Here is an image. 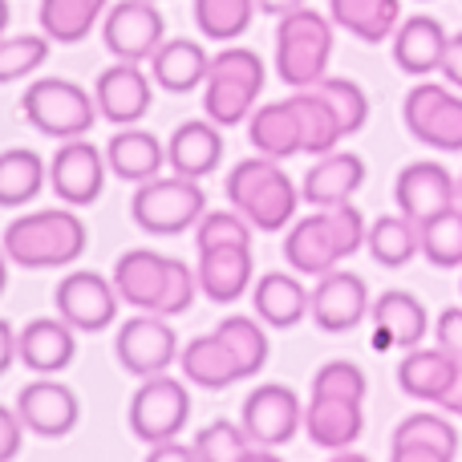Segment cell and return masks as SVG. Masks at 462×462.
<instances>
[{
	"mask_svg": "<svg viewBox=\"0 0 462 462\" xmlns=\"http://www.w3.org/2000/svg\"><path fill=\"white\" fill-rule=\"evenodd\" d=\"M5 29H8V0H0V37H5Z\"/></svg>",
	"mask_w": 462,
	"mask_h": 462,
	"instance_id": "cell-54",
	"label": "cell"
},
{
	"mask_svg": "<svg viewBox=\"0 0 462 462\" xmlns=\"http://www.w3.org/2000/svg\"><path fill=\"white\" fill-rule=\"evenodd\" d=\"M458 365L462 361L455 353L442 349V345H434V349H406V357H402V365H398V385L410 398L439 406L442 393H447L450 382L458 377Z\"/></svg>",
	"mask_w": 462,
	"mask_h": 462,
	"instance_id": "cell-30",
	"label": "cell"
},
{
	"mask_svg": "<svg viewBox=\"0 0 462 462\" xmlns=\"http://www.w3.org/2000/svg\"><path fill=\"white\" fill-rule=\"evenodd\" d=\"M219 159H224V138H219V126L211 118L183 122L167 143V162L175 167V175L208 179L219 167Z\"/></svg>",
	"mask_w": 462,
	"mask_h": 462,
	"instance_id": "cell-28",
	"label": "cell"
},
{
	"mask_svg": "<svg viewBox=\"0 0 462 462\" xmlns=\"http://www.w3.org/2000/svg\"><path fill=\"white\" fill-rule=\"evenodd\" d=\"M328 16L365 45H382L402 24V0H328Z\"/></svg>",
	"mask_w": 462,
	"mask_h": 462,
	"instance_id": "cell-33",
	"label": "cell"
},
{
	"mask_svg": "<svg viewBox=\"0 0 462 462\" xmlns=\"http://www.w3.org/2000/svg\"><path fill=\"white\" fill-rule=\"evenodd\" d=\"M309 300H312V292L292 276V272H268V276H260L252 288L255 312H260V320L272 328L300 325V320L309 317Z\"/></svg>",
	"mask_w": 462,
	"mask_h": 462,
	"instance_id": "cell-31",
	"label": "cell"
},
{
	"mask_svg": "<svg viewBox=\"0 0 462 462\" xmlns=\"http://www.w3.org/2000/svg\"><path fill=\"white\" fill-rule=\"evenodd\" d=\"M53 41L45 32H21V37H0V86L29 78L32 69H41L49 57Z\"/></svg>",
	"mask_w": 462,
	"mask_h": 462,
	"instance_id": "cell-42",
	"label": "cell"
},
{
	"mask_svg": "<svg viewBox=\"0 0 462 462\" xmlns=\"http://www.w3.org/2000/svg\"><path fill=\"white\" fill-rule=\"evenodd\" d=\"M333 61V16L317 8H292L276 24V73L284 86L309 89L328 73Z\"/></svg>",
	"mask_w": 462,
	"mask_h": 462,
	"instance_id": "cell-4",
	"label": "cell"
},
{
	"mask_svg": "<svg viewBox=\"0 0 462 462\" xmlns=\"http://www.w3.org/2000/svg\"><path fill=\"white\" fill-rule=\"evenodd\" d=\"M106 162L122 183H151L167 162V146L138 126H118V134L106 143Z\"/></svg>",
	"mask_w": 462,
	"mask_h": 462,
	"instance_id": "cell-27",
	"label": "cell"
},
{
	"mask_svg": "<svg viewBox=\"0 0 462 462\" xmlns=\"http://www.w3.org/2000/svg\"><path fill=\"white\" fill-rule=\"evenodd\" d=\"M110 0H41V32L57 45H78L106 16Z\"/></svg>",
	"mask_w": 462,
	"mask_h": 462,
	"instance_id": "cell-35",
	"label": "cell"
},
{
	"mask_svg": "<svg viewBox=\"0 0 462 462\" xmlns=\"http://www.w3.org/2000/svg\"><path fill=\"white\" fill-rule=\"evenodd\" d=\"M21 110L41 134L57 138V143L86 138L94 130V122L102 118L97 97L89 89H81L78 81H65V78H41L32 86H24Z\"/></svg>",
	"mask_w": 462,
	"mask_h": 462,
	"instance_id": "cell-5",
	"label": "cell"
},
{
	"mask_svg": "<svg viewBox=\"0 0 462 462\" xmlns=\"http://www.w3.org/2000/svg\"><path fill=\"white\" fill-rule=\"evenodd\" d=\"M179 365H183L187 382L203 385V390H227V385H236L244 377L236 349L219 333H203L195 341H187V349L179 353Z\"/></svg>",
	"mask_w": 462,
	"mask_h": 462,
	"instance_id": "cell-29",
	"label": "cell"
},
{
	"mask_svg": "<svg viewBox=\"0 0 462 462\" xmlns=\"http://www.w3.org/2000/svg\"><path fill=\"white\" fill-rule=\"evenodd\" d=\"M227 199L255 231H284L296 216L300 191H296V183L284 175L280 159L255 154V159H244L231 167Z\"/></svg>",
	"mask_w": 462,
	"mask_h": 462,
	"instance_id": "cell-3",
	"label": "cell"
},
{
	"mask_svg": "<svg viewBox=\"0 0 462 462\" xmlns=\"http://www.w3.org/2000/svg\"><path fill=\"white\" fill-rule=\"evenodd\" d=\"M16 349H21L24 369H32L37 377H53L69 369L78 341H73V325L65 317H37L21 328Z\"/></svg>",
	"mask_w": 462,
	"mask_h": 462,
	"instance_id": "cell-25",
	"label": "cell"
},
{
	"mask_svg": "<svg viewBox=\"0 0 462 462\" xmlns=\"http://www.w3.org/2000/svg\"><path fill=\"white\" fill-rule=\"evenodd\" d=\"M195 455L199 462H255V458H272V450H260L247 439L244 422H211L195 434Z\"/></svg>",
	"mask_w": 462,
	"mask_h": 462,
	"instance_id": "cell-39",
	"label": "cell"
},
{
	"mask_svg": "<svg viewBox=\"0 0 462 462\" xmlns=\"http://www.w3.org/2000/svg\"><path fill=\"white\" fill-rule=\"evenodd\" d=\"M5 284H8V252L0 244V292H5Z\"/></svg>",
	"mask_w": 462,
	"mask_h": 462,
	"instance_id": "cell-53",
	"label": "cell"
},
{
	"mask_svg": "<svg viewBox=\"0 0 462 462\" xmlns=\"http://www.w3.org/2000/svg\"><path fill=\"white\" fill-rule=\"evenodd\" d=\"M365 216L353 203L341 208H317V216H304L288 227L284 236V260L300 276H325V272L341 268L353 252L365 247Z\"/></svg>",
	"mask_w": 462,
	"mask_h": 462,
	"instance_id": "cell-1",
	"label": "cell"
},
{
	"mask_svg": "<svg viewBox=\"0 0 462 462\" xmlns=\"http://www.w3.org/2000/svg\"><path fill=\"white\" fill-rule=\"evenodd\" d=\"M21 447H24V422H21V414L0 406V462L16 458V455H21Z\"/></svg>",
	"mask_w": 462,
	"mask_h": 462,
	"instance_id": "cell-47",
	"label": "cell"
},
{
	"mask_svg": "<svg viewBox=\"0 0 462 462\" xmlns=\"http://www.w3.org/2000/svg\"><path fill=\"white\" fill-rule=\"evenodd\" d=\"M146 458L151 462H195V442L187 447V442H175V439H162V442H151V450H146Z\"/></svg>",
	"mask_w": 462,
	"mask_h": 462,
	"instance_id": "cell-48",
	"label": "cell"
},
{
	"mask_svg": "<svg viewBox=\"0 0 462 462\" xmlns=\"http://www.w3.org/2000/svg\"><path fill=\"white\" fill-rule=\"evenodd\" d=\"M422 255L434 268H462V203L422 219Z\"/></svg>",
	"mask_w": 462,
	"mask_h": 462,
	"instance_id": "cell-40",
	"label": "cell"
},
{
	"mask_svg": "<svg viewBox=\"0 0 462 462\" xmlns=\"http://www.w3.org/2000/svg\"><path fill=\"white\" fill-rule=\"evenodd\" d=\"M365 247L382 268H406L422 252V231L410 216H382L369 224Z\"/></svg>",
	"mask_w": 462,
	"mask_h": 462,
	"instance_id": "cell-38",
	"label": "cell"
},
{
	"mask_svg": "<svg viewBox=\"0 0 462 462\" xmlns=\"http://www.w3.org/2000/svg\"><path fill=\"white\" fill-rule=\"evenodd\" d=\"M16 414H21L24 430H32L37 439H65L78 426L81 406H78V393L65 382L37 377V382H29L16 393Z\"/></svg>",
	"mask_w": 462,
	"mask_h": 462,
	"instance_id": "cell-16",
	"label": "cell"
},
{
	"mask_svg": "<svg viewBox=\"0 0 462 462\" xmlns=\"http://www.w3.org/2000/svg\"><path fill=\"white\" fill-rule=\"evenodd\" d=\"M255 5L268 16H284V13H292V8H304V0H255Z\"/></svg>",
	"mask_w": 462,
	"mask_h": 462,
	"instance_id": "cell-52",
	"label": "cell"
},
{
	"mask_svg": "<svg viewBox=\"0 0 462 462\" xmlns=\"http://www.w3.org/2000/svg\"><path fill=\"white\" fill-rule=\"evenodd\" d=\"M288 102H292L296 118H300V138H304V154H328L337 151V143L345 138L341 130V118L333 114V106L325 102V97L317 94V89H292L288 94Z\"/></svg>",
	"mask_w": 462,
	"mask_h": 462,
	"instance_id": "cell-36",
	"label": "cell"
},
{
	"mask_svg": "<svg viewBox=\"0 0 462 462\" xmlns=\"http://www.w3.org/2000/svg\"><path fill=\"white\" fill-rule=\"evenodd\" d=\"M130 216L151 236H183L208 216V191L199 179L171 175V179H151L138 183L134 199H130Z\"/></svg>",
	"mask_w": 462,
	"mask_h": 462,
	"instance_id": "cell-7",
	"label": "cell"
},
{
	"mask_svg": "<svg viewBox=\"0 0 462 462\" xmlns=\"http://www.w3.org/2000/svg\"><path fill=\"white\" fill-rule=\"evenodd\" d=\"M191 418V393L179 377L154 374L143 377L138 393L130 398V430L138 442H162V439H179V430Z\"/></svg>",
	"mask_w": 462,
	"mask_h": 462,
	"instance_id": "cell-9",
	"label": "cell"
},
{
	"mask_svg": "<svg viewBox=\"0 0 462 462\" xmlns=\"http://www.w3.org/2000/svg\"><path fill=\"white\" fill-rule=\"evenodd\" d=\"M434 341L462 361V304L439 312V320H434Z\"/></svg>",
	"mask_w": 462,
	"mask_h": 462,
	"instance_id": "cell-46",
	"label": "cell"
},
{
	"mask_svg": "<svg viewBox=\"0 0 462 462\" xmlns=\"http://www.w3.org/2000/svg\"><path fill=\"white\" fill-rule=\"evenodd\" d=\"M114 353H118V361H122L126 374L154 377V374H167L183 349H179V333L171 328L167 317H159V312H143V317H130L126 325L118 328Z\"/></svg>",
	"mask_w": 462,
	"mask_h": 462,
	"instance_id": "cell-11",
	"label": "cell"
},
{
	"mask_svg": "<svg viewBox=\"0 0 462 462\" xmlns=\"http://www.w3.org/2000/svg\"><path fill=\"white\" fill-rule=\"evenodd\" d=\"M208 69H211V57L203 53V45H195L187 37L162 41L151 57L154 86H162L167 94H191L195 86L208 81Z\"/></svg>",
	"mask_w": 462,
	"mask_h": 462,
	"instance_id": "cell-32",
	"label": "cell"
},
{
	"mask_svg": "<svg viewBox=\"0 0 462 462\" xmlns=\"http://www.w3.org/2000/svg\"><path fill=\"white\" fill-rule=\"evenodd\" d=\"M393 199H398V211L410 216L414 224L439 216V211L455 208L458 203V179L450 175L442 162H410L402 167L398 183H393Z\"/></svg>",
	"mask_w": 462,
	"mask_h": 462,
	"instance_id": "cell-18",
	"label": "cell"
},
{
	"mask_svg": "<svg viewBox=\"0 0 462 462\" xmlns=\"http://www.w3.org/2000/svg\"><path fill=\"white\" fill-rule=\"evenodd\" d=\"M16 337H21V333H16V328L8 325L5 317H0V377L13 369L16 357H21V349H16Z\"/></svg>",
	"mask_w": 462,
	"mask_h": 462,
	"instance_id": "cell-50",
	"label": "cell"
},
{
	"mask_svg": "<svg viewBox=\"0 0 462 462\" xmlns=\"http://www.w3.org/2000/svg\"><path fill=\"white\" fill-rule=\"evenodd\" d=\"M458 203H462V179H458Z\"/></svg>",
	"mask_w": 462,
	"mask_h": 462,
	"instance_id": "cell-55",
	"label": "cell"
},
{
	"mask_svg": "<svg viewBox=\"0 0 462 462\" xmlns=\"http://www.w3.org/2000/svg\"><path fill=\"white\" fill-rule=\"evenodd\" d=\"M102 41L118 61H151L167 41V21L154 0H118L102 16Z\"/></svg>",
	"mask_w": 462,
	"mask_h": 462,
	"instance_id": "cell-10",
	"label": "cell"
},
{
	"mask_svg": "<svg viewBox=\"0 0 462 462\" xmlns=\"http://www.w3.org/2000/svg\"><path fill=\"white\" fill-rule=\"evenodd\" d=\"M374 317V349H418L430 333V317H426V304L418 300L414 292H402V288H390L374 300L369 309Z\"/></svg>",
	"mask_w": 462,
	"mask_h": 462,
	"instance_id": "cell-20",
	"label": "cell"
},
{
	"mask_svg": "<svg viewBox=\"0 0 462 462\" xmlns=\"http://www.w3.org/2000/svg\"><path fill=\"white\" fill-rule=\"evenodd\" d=\"M402 118H406V130L430 151H447L458 154L462 151V94L447 86H434V81H422L406 94L402 102Z\"/></svg>",
	"mask_w": 462,
	"mask_h": 462,
	"instance_id": "cell-8",
	"label": "cell"
},
{
	"mask_svg": "<svg viewBox=\"0 0 462 462\" xmlns=\"http://www.w3.org/2000/svg\"><path fill=\"white\" fill-rule=\"evenodd\" d=\"M442 78H447V86L462 89V32H450V41H447V57H442Z\"/></svg>",
	"mask_w": 462,
	"mask_h": 462,
	"instance_id": "cell-49",
	"label": "cell"
},
{
	"mask_svg": "<svg viewBox=\"0 0 462 462\" xmlns=\"http://www.w3.org/2000/svg\"><path fill=\"white\" fill-rule=\"evenodd\" d=\"M5 252L21 268H65L73 263L89 244V231L81 224V216H73L69 208H49L21 216L5 227Z\"/></svg>",
	"mask_w": 462,
	"mask_h": 462,
	"instance_id": "cell-2",
	"label": "cell"
},
{
	"mask_svg": "<svg viewBox=\"0 0 462 462\" xmlns=\"http://www.w3.org/2000/svg\"><path fill=\"white\" fill-rule=\"evenodd\" d=\"M94 97L106 122H114V126H138L154 102V89H151V78L138 69V61H118L97 73Z\"/></svg>",
	"mask_w": 462,
	"mask_h": 462,
	"instance_id": "cell-19",
	"label": "cell"
},
{
	"mask_svg": "<svg viewBox=\"0 0 462 462\" xmlns=\"http://www.w3.org/2000/svg\"><path fill=\"white\" fill-rule=\"evenodd\" d=\"M312 393H337V398H357L365 402L369 382H365V369L357 361H325L312 377Z\"/></svg>",
	"mask_w": 462,
	"mask_h": 462,
	"instance_id": "cell-45",
	"label": "cell"
},
{
	"mask_svg": "<svg viewBox=\"0 0 462 462\" xmlns=\"http://www.w3.org/2000/svg\"><path fill=\"white\" fill-rule=\"evenodd\" d=\"M106 154L97 151L86 138H65L61 151L49 162V187L57 191V199L69 203V208H89V203L102 195L106 187Z\"/></svg>",
	"mask_w": 462,
	"mask_h": 462,
	"instance_id": "cell-14",
	"label": "cell"
},
{
	"mask_svg": "<svg viewBox=\"0 0 462 462\" xmlns=\"http://www.w3.org/2000/svg\"><path fill=\"white\" fill-rule=\"evenodd\" d=\"M393 462H450L458 458V430L447 414H410L390 439Z\"/></svg>",
	"mask_w": 462,
	"mask_h": 462,
	"instance_id": "cell-21",
	"label": "cell"
},
{
	"mask_svg": "<svg viewBox=\"0 0 462 462\" xmlns=\"http://www.w3.org/2000/svg\"><path fill=\"white\" fill-rule=\"evenodd\" d=\"M247 138L260 154L268 159H292V154H304V138H300V118H296L292 102H268L252 114V126H247Z\"/></svg>",
	"mask_w": 462,
	"mask_h": 462,
	"instance_id": "cell-34",
	"label": "cell"
},
{
	"mask_svg": "<svg viewBox=\"0 0 462 462\" xmlns=\"http://www.w3.org/2000/svg\"><path fill=\"white\" fill-rule=\"evenodd\" d=\"M447 41L450 32L442 29L439 16H410L398 24L393 32V65L410 78H426V73L442 69V57H447Z\"/></svg>",
	"mask_w": 462,
	"mask_h": 462,
	"instance_id": "cell-26",
	"label": "cell"
},
{
	"mask_svg": "<svg viewBox=\"0 0 462 462\" xmlns=\"http://www.w3.org/2000/svg\"><path fill=\"white\" fill-rule=\"evenodd\" d=\"M320 97H325L328 106H333V114L341 118V130H345V138L349 134H357L361 126H365V118H369V97H365V89L357 86V81H349V78H320L317 86Z\"/></svg>",
	"mask_w": 462,
	"mask_h": 462,
	"instance_id": "cell-44",
	"label": "cell"
},
{
	"mask_svg": "<svg viewBox=\"0 0 462 462\" xmlns=\"http://www.w3.org/2000/svg\"><path fill=\"white\" fill-rule=\"evenodd\" d=\"M365 187V159L353 151H328L309 167L300 183V199L312 208H341Z\"/></svg>",
	"mask_w": 462,
	"mask_h": 462,
	"instance_id": "cell-22",
	"label": "cell"
},
{
	"mask_svg": "<svg viewBox=\"0 0 462 462\" xmlns=\"http://www.w3.org/2000/svg\"><path fill=\"white\" fill-rule=\"evenodd\" d=\"M118 288L114 280L97 276V272H69L65 280H57V317H65L78 333H102L118 320Z\"/></svg>",
	"mask_w": 462,
	"mask_h": 462,
	"instance_id": "cell-13",
	"label": "cell"
},
{
	"mask_svg": "<svg viewBox=\"0 0 462 462\" xmlns=\"http://www.w3.org/2000/svg\"><path fill=\"white\" fill-rule=\"evenodd\" d=\"M45 162L29 146H8L0 151V208H24L45 187Z\"/></svg>",
	"mask_w": 462,
	"mask_h": 462,
	"instance_id": "cell-37",
	"label": "cell"
},
{
	"mask_svg": "<svg viewBox=\"0 0 462 462\" xmlns=\"http://www.w3.org/2000/svg\"><path fill=\"white\" fill-rule=\"evenodd\" d=\"M439 410H447V414H455V418H462V365H458V377H455V382H450V390H447V393H442Z\"/></svg>",
	"mask_w": 462,
	"mask_h": 462,
	"instance_id": "cell-51",
	"label": "cell"
},
{
	"mask_svg": "<svg viewBox=\"0 0 462 462\" xmlns=\"http://www.w3.org/2000/svg\"><path fill=\"white\" fill-rule=\"evenodd\" d=\"M365 402L357 398H337V393H312L309 410H304V430L320 450H349L365 434Z\"/></svg>",
	"mask_w": 462,
	"mask_h": 462,
	"instance_id": "cell-23",
	"label": "cell"
},
{
	"mask_svg": "<svg viewBox=\"0 0 462 462\" xmlns=\"http://www.w3.org/2000/svg\"><path fill=\"white\" fill-rule=\"evenodd\" d=\"M216 333L236 349L239 365H244V377H255L268 365V333H263L252 317H224Z\"/></svg>",
	"mask_w": 462,
	"mask_h": 462,
	"instance_id": "cell-43",
	"label": "cell"
},
{
	"mask_svg": "<svg viewBox=\"0 0 462 462\" xmlns=\"http://www.w3.org/2000/svg\"><path fill=\"white\" fill-rule=\"evenodd\" d=\"M239 422H244L247 439L260 450H280L296 439V430L304 422V410H300L296 390L268 382V385H255L244 398V418Z\"/></svg>",
	"mask_w": 462,
	"mask_h": 462,
	"instance_id": "cell-12",
	"label": "cell"
},
{
	"mask_svg": "<svg viewBox=\"0 0 462 462\" xmlns=\"http://www.w3.org/2000/svg\"><path fill=\"white\" fill-rule=\"evenodd\" d=\"M369 309H374L369 304V288L357 272L333 268L325 276H317V288H312V300H309V317L317 320V328L349 333V328H357L369 317Z\"/></svg>",
	"mask_w": 462,
	"mask_h": 462,
	"instance_id": "cell-15",
	"label": "cell"
},
{
	"mask_svg": "<svg viewBox=\"0 0 462 462\" xmlns=\"http://www.w3.org/2000/svg\"><path fill=\"white\" fill-rule=\"evenodd\" d=\"M252 268L255 252L252 244H219V247H199V288L216 304H236L252 288Z\"/></svg>",
	"mask_w": 462,
	"mask_h": 462,
	"instance_id": "cell-24",
	"label": "cell"
},
{
	"mask_svg": "<svg viewBox=\"0 0 462 462\" xmlns=\"http://www.w3.org/2000/svg\"><path fill=\"white\" fill-rule=\"evenodd\" d=\"M171 260L175 255H159L154 247H130L114 263V288H118L122 304L138 312H159L171 288Z\"/></svg>",
	"mask_w": 462,
	"mask_h": 462,
	"instance_id": "cell-17",
	"label": "cell"
},
{
	"mask_svg": "<svg viewBox=\"0 0 462 462\" xmlns=\"http://www.w3.org/2000/svg\"><path fill=\"white\" fill-rule=\"evenodd\" d=\"M255 0H195V24L211 41H236L247 32Z\"/></svg>",
	"mask_w": 462,
	"mask_h": 462,
	"instance_id": "cell-41",
	"label": "cell"
},
{
	"mask_svg": "<svg viewBox=\"0 0 462 462\" xmlns=\"http://www.w3.org/2000/svg\"><path fill=\"white\" fill-rule=\"evenodd\" d=\"M263 61L252 49H224L211 57L208 81H203V110L216 126H236L252 114L255 97L263 89Z\"/></svg>",
	"mask_w": 462,
	"mask_h": 462,
	"instance_id": "cell-6",
	"label": "cell"
}]
</instances>
